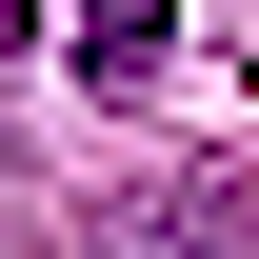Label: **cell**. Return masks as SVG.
<instances>
[{
    "label": "cell",
    "instance_id": "1",
    "mask_svg": "<svg viewBox=\"0 0 259 259\" xmlns=\"http://www.w3.org/2000/svg\"><path fill=\"white\" fill-rule=\"evenodd\" d=\"M80 259H259V199H239V180H140Z\"/></svg>",
    "mask_w": 259,
    "mask_h": 259
},
{
    "label": "cell",
    "instance_id": "2",
    "mask_svg": "<svg viewBox=\"0 0 259 259\" xmlns=\"http://www.w3.org/2000/svg\"><path fill=\"white\" fill-rule=\"evenodd\" d=\"M160 40H180V0H80V80H140Z\"/></svg>",
    "mask_w": 259,
    "mask_h": 259
}]
</instances>
